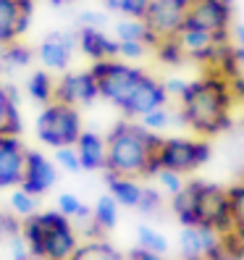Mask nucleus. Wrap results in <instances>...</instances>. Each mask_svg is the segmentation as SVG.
<instances>
[{"label": "nucleus", "instance_id": "43", "mask_svg": "<svg viewBox=\"0 0 244 260\" xmlns=\"http://www.w3.org/2000/svg\"><path fill=\"white\" fill-rule=\"evenodd\" d=\"M205 260H228V257H226V252H223V250H221V247H218V250H216V252H213V255H207V257H205Z\"/></svg>", "mask_w": 244, "mask_h": 260}, {"label": "nucleus", "instance_id": "49", "mask_svg": "<svg viewBox=\"0 0 244 260\" xmlns=\"http://www.w3.org/2000/svg\"><path fill=\"white\" fill-rule=\"evenodd\" d=\"M0 84H3V82H0Z\"/></svg>", "mask_w": 244, "mask_h": 260}, {"label": "nucleus", "instance_id": "19", "mask_svg": "<svg viewBox=\"0 0 244 260\" xmlns=\"http://www.w3.org/2000/svg\"><path fill=\"white\" fill-rule=\"evenodd\" d=\"M37 50H32L29 45H24L21 40L16 42H8L0 48V74H16L24 71L34 63Z\"/></svg>", "mask_w": 244, "mask_h": 260}, {"label": "nucleus", "instance_id": "39", "mask_svg": "<svg viewBox=\"0 0 244 260\" xmlns=\"http://www.w3.org/2000/svg\"><path fill=\"white\" fill-rule=\"evenodd\" d=\"M11 103H16V100H11L6 95V87L0 84V137L6 134V121H8V108H11Z\"/></svg>", "mask_w": 244, "mask_h": 260}, {"label": "nucleus", "instance_id": "10", "mask_svg": "<svg viewBox=\"0 0 244 260\" xmlns=\"http://www.w3.org/2000/svg\"><path fill=\"white\" fill-rule=\"evenodd\" d=\"M192 0H150L145 24L155 37H179L181 26L189 16Z\"/></svg>", "mask_w": 244, "mask_h": 260}, {"label": "nucleus", "instance_id": "48", "mask_svg": "<svg viewBox=\"0 0 244 260\" xmlns=\"http://www.w3.org/2000/svg\"><path fill=\"white\" fill-rule=\"evenodd\" d=\"M68 3H79V0H68Z\"/></svg>", "mask_w": 244, "mask_h": 260}, {"label": "nucleus", "instance_id": "42", "mask_svg": "<svg viewBox=\"0 0 244 260\" xmlns=\"http://www.w3.org/2000/svg\"><path fill=\"white\" fill-rule=\"evenodd\" d=\"M102 6H105V11L118 13V11H121V0H102Z\"/></svg>", "mask_w": 244, "mask_h": 260}, {"label": "nucleus", "instance_id": "27", "mask_svg": "<svg viewBox=\"0 0 244 260\" xmlns=\"http://www.w3.org/2000/svg\"><path fill=\"white\" fill-rule=\"evenodd\" d=\"M145 129L155 132V134H163L168 132L171 126H176V111H171L168 105H160V108H152L150 113H145L142 118H136Z\"/></svg>", "mask_w": 244, "mask_h": 260}, {"label": "nucleus", "instance_id": "50", "mask_svg": "<svg viewBox=\"0 0 244 260\" xmlns=\"http://www.w3.org/2000/svg\"><path fill=\"white\" fill-rule=\"evenodd\" d=\"M241 105H244V103H241Z\"/></svg>", "mask_w": 244, "mask_h": 260}, {"label": "nucleus", "instance_id": "40", "mask_svg": "<svg viewBox=\"0 0 244 260\" xmlns=\"http://www.w3.org/2000/svg\"><path fill=\"white\" fill-rule=\"evenodd\" d=\"M126 260H165L160 252H150V250H145V247H134L129 255H126Z\"/></svg>", "mask_w": 244, "mask_h": 260}, {"label": "nucleus", "instance_id": "9", "mask_svg": "<svg viewBox=\"0 0 244 260\" xmlns=\"http://www.w3.org/2000/svg\"><path fill=\"white\" fill-rule=\"evenodd\" d=\"M76 50H79L76 29H53L37 45V60L42 69H48L53 74H63L71 69Z\"/></svg>", "mask_w": 244, "mask_h": 260}, {"label": "nucleus", "instance_id": "47", "mask_svg": "<svg viewBox=\"0 0 244 260\" xmlns=\"http://www.w3.org/2000/svg\"><path fill=\"white\" fill-rule=\"evenodd\" d=\"M239 181H244V168H241V176H239Z\"/></svg>", "mask_w": 244, "mask_h": 260}, {"label": "nucleus", "instance_id": "17", "mask_svg": "<svg viewBox=\"0 0 244 260\" xmlns=\"http://www.w3.org/2000/svg\"><path fill=\"white\" fill-rule=\"evenodd\" d=\"M76 152L84 171H105V160H108V140L102 134L84 129L76 140Z\"/></svg>", "mask_w": 244, "mask_h": 260}, {"label": "nucleus", "instance_id": "31", "mask_svg": "<svg viewBox=\"0 0 244 260\" xmlns=\"http://www.w3.org/2000/svg\"><path fill=\"white\" fill-rule=\"evenodd\" d=\"M55 166L63 168L68 174H79L84 171L82 168V160H79V152H76V145H68V147H55Z\"/></svg>", "mask_w": 244, "mask_h": 260}, {"label": "nucleus", "instance_id": "2", "mask_svg": "<svg viewBox=\"0 0 244 260\" xmlns=\"http://www.w3.org/2000/svg\"><path fill=\"white\" fill-rule=\"evenodd\" d=\"M236 98L231 82L223 74L202 69L197 79L189 82L184 95L179 98V111H176V126H184L197 137H218L234 124V108Z\"/></svg>", "mask_w": 244, "mask_h": 260}, {"label": "nucleus", "instance_id": "24", "mask_svg": "<svg viewBox=\"0 0 244 260\" xmlns=\"http://www.w3.org/2000/svg\"><path fill=\"white\" fill-rule=\"evenodd\" d=\"M118 203L111 192H105L102 197H97V203L92 205V223L100 229V232H111V229L118 223Z\"/></svg>", "mask_w": 244, "mask_h": 260}, {"label": "nucleus", "instance_id": "13", "mask_svg": "<svg viewBox=\"0 0 244 260\" xmlns=\"http://www.w3.org/2000/svg\"><path fill=\"white\" fill-rule=\"evenodd\" d=\"M24 163H26V147L21 137L3 134L0 137V189L21 187Z\"/></svg>", "mask_w": 244, "mask_h": 260}, {"label": "nucleus", "instance_id": "38", "mask_svg": "<svg viewBox=\"0 0 244 260\" xmlns=\"http://www.w3.org/2000/svg\"><path fill=\"white\" fill-rule=\"evenodd\" d=\"M165 84V92H168V98H181L184 95V89L189 87V79H181V76H168V79H163Z\"/></svg>", "mask_w": 244, "mask_h": 260}, {"label": "nucleus", "instance_id": "46", "mask_svg": "<svg viewBox=\"0 0 244 260\" xmlns=\"http://www.w3.org/2000/svg\"><path fill=\"white\" fill-rule=\"evenodd\" d=\"M24 260H48V257H42V255H29V257H24Z\"/></svg>", "mask_w": 244, "mask_h": 260}, {"label": "nucleus", "instance_id": "6", "mask_svg": "<svg viewBox=\"0 0 244 260\" xmlns=\"http://www.w3.org/2000/svg\"><path fill=\"white\" fill-rule=\"evenodd\" d=\"M192 194H194V216L197 226H210L218 234H228L234 229V216H231V197L228 189L213 181H189Z\"/></svg>", "mask_w": 244, "mask_h": 260}, {"label": "nucleus", "instance_id": "16", "mask_svg": "<svg viewBox=\"0 0 244 260\" xmlns=\"http://www.w3.org/2000/svg\"><path fill=\"white\" fill-rule=\"evenodd\" d=\"M76 42H79V53L92 63L118 58V40L100 26H79L76 29Z\"/></svg>", "mask_w": 244, "mask_h": 260}, {"label": "nucleus", "instance_id": "4", "mask_svg": "<svg viewBox=\"0 0 244 260\" xmlns=\"http://www.w3.org/2000/svg\"><path fill=\"white\" fill-rule=\"evenodd\" d=\"M21 237L32 255L48 260H68L79 250V234L68 216L55 210H37L34 216L21 221Z\"/></svg>", "mask_w": 244, "mask_h": 260}, {"label": "nucleus", "instance_id": "15", "mask_svg": "<svg viewBox=\"0 0 244 260\" xmlns=\"http://www.w3.org/2000/svg\"><path fill=\"white\" fill-rule=\"evenodd\" d=\"M221 247V234L210 226H181L179 234V252L181 260L189 257H207Z\"/></svg>", "mask_w": 244, "mask_h": 260}, {"label": "nucleus", "instance_id": "23", "mask_svg": "<svg viewBox=\"0 0 244 260\" xmlns=\"http://www.w3.org/2000/svg\"><path fill=\"white\" fill-rule=\"evenodd\" d=\"M152 53H155V60L160 66H168V69H179V66H184L189 60L184 48H181L179 37H163V40H158V45L152 48Z\"/></svg>", "mask_w": 244, "mask_h": 260}, {"label": "nucleus", "instance_id": "35", "mask_svg": "<svg viewBox=\"0 0 244 260\" xmlns=\"http://www.w3.org/2000/svg\"><path fill=\"white\" fill-rule=\"evenodd\" d=\"M150 8V0H121V16H129V19H142L145 21V13Z\"/></svg>", "mask_w": 244, "mask_h": 260}, {"label": "nucleus", "instance_id": "3", "mask_svg": "<svg viewBox=\"0 0 244 260\" xmlns=\"http://www.w3.org/2000/svg\"><path fill=\"white\" fill-rule=\"evenodd\" d=\"M105 140H108L105 171L155 179V174L160 171L158 147L163 142V134L145 129L136 118H121L118 124L111 126Z\"/></svg>", "mask_w": 244, "mask_h": 260}, {"label": "nucleus", "instance_id": "25", "mask_svg": "<svg viewBox=\"0 0 244 260\" xmlns=\"http://www.w3.org/2000/svg\"><path fill=\"white\" fill-rule=\"evenodd\" d=\"M68 260H124L111 242H105L102 237L100 239H89L87 244H79V250H76Z\"/></svg>", "mask_w": 244, "mask_h": 260}, {"label": "nucleus", "instance_id": "34", "mask_svg": "<svg viewBox=\"0 0 244 260\" xmlns=\"http://www.w3.org/2000/svg\"><path fill=\"white\" fill-rule=\"evenodd\" d=\"M147 53L150 48L145 42H118V60H126V63H140Z\"/></svg>", "mask_w": 244, "mask_h": 260}, {"label": "nucleus", "instance_id": "41", "mask_svg": "<svg viewBox=\"0 0 244 260\" xmlns=\"http://www.w3.org/2000/svg\"><path fill=\"white\" fill-rule=\"evenodd\" d=\"M231 40H234L236 48H241V50H244V24H239V26H234V29H231Z\"/></svg>", "mask_w": 244, "mask_h": 260}, {"label": "nucleus", "instance_id": "20", "mask_svg": "<svg viewBox=\"0 0 244 260\" xmlns=\"http://www.w3.org/2000/svg\"><path fill=\"white\" fill-rule=\"evenodd\" d=\"M113 37L118 42H145L147 48L152 50L158 45L160 37H155L147 29V24L142 19H129V16H121L116 24H113Z\"/></svg>", "mask_w": 244, "mask_h": 260}, {"label": "nucleus", "instance_id": "30", "mask_svg": "<svg viewBox=\"0 0 244 260\" xmlns=\"http://www.w3.org/2000/svg\"><path fill=\"white\" fill-rule=\"evenodd\" d=\"M228 197H231V216H234V229L231 232L244 242V181L228 187Z\"/></svg>", "mask_w": 244, "mask_h": 260}, {"label": "nucleus", "instance_id": "12", "mask_svg": "<svg viewBox=\"0 0 244 260\" xmlns=\"http://www.w3.org/2000/svg\"><path fill=\"white\" fill-rule=\"evenodd\" d=\"M58 181V166L40 150H26V163H24V179L21 187L37 197L48 194Z\"/></svg>", "mask_w": 244, "mask_h": 260}, {"label": "nucleus", "instance_id": "22", "mask_svg": "<svg viewBox=\"0 0 244 260\" xmlns=\"http://www.w3.org/2000/svg\"><path fill=\"white\" fill-rule=\"evenodd\" d=\"M19 21H21L19 0H0V48L8 42L21 40Z\"/></svg>", "mask_w": 244, "mask_h": 260}, {"label": "nucleus", "instance_id": "36", "mask_svg": "<svg viewBox=\"0 0 244 260\" xmlns=\"http://www.w3.org/2000/svg\"><path fill=\"white\" fill-rule=\"evenodd\" d=\"M16 234H21V223L13 216H8V213H0V242L13 239Z\"/></svg>", "mask_w": 244, "mask_h": 260}, {"label": "nucleus", "instance_id": "44", "mask_svg": "<svg viewBox=\"0 0 244 260\" xmlns=\"http://www.w3.org/2000/svg\"><path fill=\"white\" fill-rule=\"evenodd\" d=\"M45 3H50L55 8H63V6H68V0H45Z\"/></svg>", "mask_w": 244, "mask_h": 260}, {"label": "nucleus", "instance_id": "5", "mask_svg": "<svg viewBox=\"0 0 244 260\" xmlns=\"http://www.w3.org/2000/svg\"><path fill=\"white\" fill-rule=\"evenodd\" d=\"M84 132V121L79 108L66 105L60 100H53L42 105L37 118H34V134L45 147H68L76 145L79 134Z\"/></svg>", "mask_w": 244, "mask_h": 260}, {"label": "nucleus", "instance_id": "45", "mask_svg": "<svg viewBox=\"0 0 244 260\" xmlns=\"http://www.w3.org/2000/svg\"><path fill=\"white\" fill-rule=\"evenodd\" d=\"M236 53H239V69H241V74H244V50L236 48Z\"/></svg>", "mask_w": 244, "mask_h": 260}, {"label": "nucleus", "instance_id": "21", "mask_svg": "<svg viewBox=\"0 0 244 260\" xmlns=\"http://www.w3.org/2000/svg\"><path fill=\"white\" fill-rule=\"evenodd\" d=\"M26 98L37 105H48L55 100V76L48 69H34L26 76Z\"/></svg>", "mask_w": 244, "mask_h": 260}, {"label": "nucleus", "instance_id": "29", "mask_svg": "<svg viewBox=\"0 0 244 260\" xmlns=\"http://www.w3.org/2000/svg\"><path fill=\"white\" fill-rule=\"evenodd\" d=\"M136 247H145L150 252H168V239L160 232H155L152 226H136Z\"/></svg>", "mask_w": 244, "mask_h": 260}, {"label": "nucleus", "instance_id": "7", "mask_svg": "<svg viewBox=\"0 0 244 260\" xmlns=\"http://www.w3.org/2000/svg\"><path fill=\"white\" fill-rule=\"evenodd\" d=\"M210 160V140L205 137H163L158 147L160 168H168L176 174H194Z\"/></svg>", "mask_w": 244, "mask_h": 260}, {"label": "nucleus", "instance_id": "1", "mask_svg": "<svg viewBox=\"0 0 244 260\" xmlns=\"http://www.w3.org/2000/svg\"><path fill=\"white\" fill-rule=\"evenodd\" d=\"M89 71L97 82L100 98L108 100L113 108H118L121 118H142L152 108L168 105L171 100L163 79L152 76L136 63L111 58V60H95Z\"/></svg>", "mask_w": 244, "mask_h": 260}, {"label": "nucleus", "instance_id": "26", "mask_svg": "<svg viewBox=\"0 0 244 260\" xmlns=\"http://www.w3.org/2000/svg\"><path fill=\"white\" fill-rule=\"evenodd\" d=\"M11 213L13 216H19V218H29V216H34V213L40 210V197L32 194V192H26L24 187H13L11 189Z\"/></svg>", "mask_w": 244, "mask_h": 260}, {"label": "nucleus", "instance_id": "8", "mask_svg": "<svg viewBox=\"0 0 244 260\" xmlns=\"http://www.w3.org/2000/svg\"><path fill=\"white\" fill-rule=\"evenodd\" d=\"M184 26L207 29L221 40H231L234 29V3L231 0H192Z\"/></svg>", "mask_w": 244, "mask_h": 260}, {"label": "nucleus", "instance_id": "18", "mask_svg": "<svg viewBox=\"0 0 244 260\" xmlns=\"http://www.w3.org/2000/svg\"><path fill=\"white\" fill-rule=\"evenodd\" d=\"M105 187H108V192L116 197V203L121 208H136V203H140L142 197V184L136 181V176H124V174H111L105 171Z\"/></svg>", "mask_w": 244, "mask_h": 260}, {"label": "nucleus", "instance_id": "28", "mask_svg": "<svg viewBox=\"0 0 244 260\" xmlns=\"http://www.w3.org/2000/svg\"><path fill=\"white\" fill-rule=\"evenodd\" d=\"M55 208L63 213V216H68V218H76V221H89L92 218V208L89 205H84L76 194H71V192H63V194H58V203H55Z\"/></svg>", "mask_w": 244, "mask_h": 260}, {"label": "nucleus", "instance_id": "14", "mask_svg": "<svg viewBox=\"0 0 244 260\" xmlns=\"http://www.w3.org/2000/svg\"><path fill=\"white\" fill-rule=\"evenodd\" d=\"M179 42H181V48H184L187 58L192 60V63L197 66H210V60L213 55H216V48L221 42V37H216L213 32H207V29H197V26H181V32H179Z\"/></svg>", "mask_w": 244, "mask_h": 260}, {"label": "nucleus", "instance_id": "11", "mask_svg": "<svg viewBox=\"0 0 244 260\" xmlns=\"http://www.w3.org/2000/svg\"><path fill=\"white\" fill-rule=\"evenodd\" d=\"M100 98L97 82L89 69H68L63 74H58L55 79V100L74 105V108H84V105H92Z\"/></svg>", "mask_w": 244, "mask_h": 260}, {"label": "nucleus", "instance_id": "33", "mask_svg": "<svg viewBox=\"0 0 244 260\" xmlns=\"http://www.w3.org/2000/svg\"><path fill=\"white\" fill-rule=\"evenodd\" d=\"M163 205V197H160V189L155 187H145L142 189V197L140 203H136V210L142 213V216H152V213H158Z\"/></svg>", "mask_w": 244, "mask_h": 260}, {"label": "nucleus", "instance_id": "32", "mask_svg": "<svg viewBox=\"0 0 244 260\" xmlns=\"http://www.w3.org/2000/svg\"><path fill=\"white\" fill-rule=\"evenodd\" d=\"M155 179H158V184H160V189L165 192V194H179L181 189H184V174H176V171H168V168H160V171L155 174Z\"/></svg>", "mask_w": 244, "mask_h": 260}, {"label": "nucleus", "instance_id": "37", "mask_svg": "<svg viewBox=\"0 0 244 260\" xmlns=\"http://www.w3.org/2000/svg\"><path fill=\"white\" fill-rule=\"evenodd\" d=\"M76 21H79V26H100V29H105V24H108V13H102V11H82Z\"/></svg>", "mask_w": 244, "mask_h": 260}]
</instances>
